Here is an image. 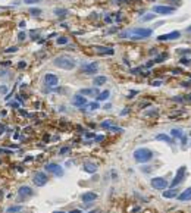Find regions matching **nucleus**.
<instances>
[{
  "label": "nucleus",
  "instance_id": "f257e3e1",
  "mask_svg": "<svg viewBox=\"0 0 191 213\" xmlns=\"http://www.w3.org/2000/svg\"><path fill=\"white\" fill-rule=\"evenodd\" d=\"M153 31L150 28H132V29H128V31H124L121 33V38H134V40H144V38H149L152 37Z\"/></svg>",
  "mask_w": 191,
  "mask_h": 213
},
{
  "label": "nucleus",
  "instance_id": "f03ea898",
  "mask_svg": "<svg viewBox=\"0 0 191 213\" xmlns=\"http://www.w3.org/2000/svg\"><path fill=\"white\" fill-rule=\"evenodd\" d=\"M53 65L60 68V69H65V71H71V69L75 68V60H73L72 57L62 55V56H57L53 59Z\"/></svg>",
  "mask_w": 191,
  "mask_h": 213
},
{
  "label": "nucleus",
  "instance_id": "7ed1b4c3",
  "mask_svg": "<svg viewBox=\"0 0 191 213\" xmlns=\"http://www.w3.org/2000/svg\"><path fill=\"white\" fill-rule=\"evenodd\" d=\"M153 152L147 147H140L134 152V159L137 160L138 163H146V162H150L153 159Z\"/></svg>",
  "mask_w": 191,
  "mask_h": 213
},
{
  "label": "nucleus",
  "instance_id": "20e7f679",
  "mask_svg": "<svg viewBox=\"0 0 191 213\" xmlns=\"http://www.w3.org/2000/svg\"><path fill=\"white\" fill-rule=\"evenodd\" d=\"M187 172V166H181L178 171H176V174H175V178L172 180V182H171V188H175L176 185H180L182 181H184V175H185Z\"/></svg>",
  "mask_w": 191,
  "mask_h": 213
},
{
  "label": "nucleus",
  "instance_id": "39448f33",
  "mask_svg": "<svg viewBox=\"0 0 191 213\" xmlns=\"http://www.w3.org/2000/svg\"><path fill=\"white\" fill-rule=\"evenodd\" d=\"M44 169L47 171V172H50V174H53L55 176H63V168L62 166H59L57 163H47L44 166Z\"/></svg>",
  "mask_w": 191,
  "mask_h": 213
},
{
  "label": "nucleus",
  "instance_id": "423d86ee",
  "mask_svg": "<svg viewBox=\"0 0 191 213\" xmlns=\"http://www.w3.org/2000/svg\"><path fill=\"white\" fill-rule=\"evenodd\" d=\"M47 175L44 174V172H41V171H38V172H35V174L33 175V182L34 185H37V187H43V185L47 184Z\"/></svg>",
  "mask_w": 191,
  "mask_h": 213
},
{
  "label": "nucleus",
  "instance_id": "0eeeda50",
  "mask_svg": "<svg viewBox=\"0 0 191 213\" xmlns=\"http://www.w3.org/2000/svg\"><path fill=\"white\" fill-rule=\"evenodd\" d=\"M150 184H152V187L154 188V190H165L166 187H168V181L165 180V178H162V176H156V178H152V181H150Z\"/></svg>",
  "mask_w": 191,
  "mask_h": 213
},
{
  "label": "nucleus",
  "instance_id": "6e6552de",
  "mask_svg": "<svg viewBox=\"0 0 191 213\" xmlns=\"http://www.w3.org/2000/svg\"><path fill=\"white\" fill-rule=\"evenodd\" d=\"M175 6H162V5H156L153 6V12H156L159 15H171L175 12Z\"/></svg>",
  "mask_w": 191,
  "mask_h": 213
},
{
  "label": "nucleus",
  "instance_id": "1a4fd4ad",
  "mask_svg": "<svg viewBox=\"0 0 191 213\" xmlns=\"http://www.w3.org/2000/svg\"><path fill=\"white\" fill-rule=\"evenodd\" d=\"M97 71H99V63H97V62L87 63V65H84V66H82V69H81V72L85 73V75H94Z\"/></svg>",
  "mask_w": 191,
  "mask_h": 213
},
{
  "label": "nucleus",
  "instance_id": "9d476101",
  "mask_svg": "<svg viewBox=\"0 0 191 213\" xmlns=\"http://www.w3.org/2000/svg\"><path fill=\"white\" fill-rule=\"evenodd\" d=\"M34 194L33 188L29 187V185H21L19 188H18V196L21 197V198H28Z\"/></svg>",
  "mask_w": 191,
  "mask_h": 213
},
{
  "label": "nucleus",
  "instance_id": "9b49d317",
  "mask_svg": "<svg viewBox=\"0 0 191 213\" xmlns=\"http://www.w3.org/2000/svg\"><path fill=\"white\" fill-rule=\"evenodd\" d=\"M44 84L47 87H56L59 84V78L55 73H46L44 75Z\"/></svg>",
  "mask_w": 191,
  "mask_h": 213
},
{
  "label": "nucleus",
  "instance_id": "f8f14e48",
  "mask_svg": "<svg viewBox=\"0 0 191 213\" xmlns=\"http://www.w3.org/2000/svg\"><path fill=\"white\" fill-rule=\"evenodd\" d=\"M181 33L180 31H172V33H168V34H162V35H159L158 40L159 41H168V40H176L180 38Z\"/></svg>",
  "mask_w": 191,
  "mask_h": 213
},
{
  "label": "nucleus",
  "instance_id": "ddd939ff",
  "mask_svg": "<svg viewBox=\"0 0 191 213\" xmlns=\"http://www.w3.org/2000/svg\"><path fill=\"white\" fill-rule=\"evenodd\" d=\"M72 104L73 106H77V107H82V106L87 104V99H85L84 95H81V94L73 95L72 97Z\"/></svg>",
  "mask_w": 191,
  "mask_h": 213
},
{
  "label": "nucleus",
  "instance_id": "4468645a",
  "mask_svg": "<svg viewBox=\"0 0 191 213\" xmlns=\"http://www.w3.org/2000/svg\"><path fill=\"white\" fill-rule=\"evenodd\" d=\"M81 200L84 203H91V202H94V200H97V194H96V193H91V191H87V193H84V194L81 196Z\"/></svg>",
  "mask_w": 191,
  "mask_h": 213
},
{
  "label": "nucleus",
  "instance_id": "2eb2a0df",
  "mask_svg": "<svg viewBox=\"0 0 191 213\" xmlns=\"http://www.w3.org/2000/svg\"><path fill=\"white\" fill-rule=\"evenodd\" d=\"M94 49H96V51L100 53V55H113V53H115L113 49H110V47H104V46H96Z\"/></svg>",
  "mask_w": 191,
  "mask_h": 213
},
{
  "label": "nucleus",
  "instance_id": "dca6fc26",
  "mask_svg": "<svg viewBox=\"0 0 191 213\" xmlns=\"http://www.w3.org/2000/svg\"><path fill=\"white\" fill-rule=\"evenodd\" d=\"M154 138L158 141H165V143H168V144H174V138L166 134H158V135H154Z\"/></svg>",
  "mask_w": 191,
  "mask_h": 213
},
{
  "label": "nucleus",
  "instance_id": "f3484780",
  "mask_svg": "<svg viewBox=\"0 0 191 213\" xmlns=\"http://www.w3.org/2000/svg\"><path fill=\"white\" fill-rule=\"evenodd\" d=\"M190 198H191V187L187 188V190H184L180 196H178V200H180V202H187V200H190Z\"/></svg>",
  "mask_w": 191,
  "mask_h": 213
},
{
  "label": "nucleus",
  "instance_id": "a211bd4d",
  "mask_svg": "<svg viewBox=\"0 0 191 213\" xmlns=\"http://www.w3.org/2000/svg\"><path fill=\"white\" fill-rule=\"evenodd\" d=\"M84 171L85 172H88V174H96V172H97V166L91 162H85L84 163Z\"/></svg>",
  "mask_w": 191,
  "mask_h": 213
},
{
  "label": "nucleus",
  "instance_id": "6ab92c4d",
  "mask_svg": "<svg viewBox=\"0 0 191 213\" xmlns=\"http://www.w3.org/2000/svg\"><path fill=\"white\" fill-rule=\"evenodd\" d=\"M106 81H107V78L104 77V75H99V77H94V79H93V84H94L96 87H100V85H103Z\"/></svg>",
  "mask_w": 191,
  "mask_h": 213
},
{
  "label": "nucleus",
  "instance_id": "aec40b11",
  "mask_svg": "<svg viewBox=\"0 0 191 213\" xmlns=\"http://www.w3.org/2000/svg\"><path fill=\"white\" fill-rule=\"evenodd\" d=\"M180 194H178V190H165L163 191V197L165 198H174V197H178Z\"/></svg>",
  "mask_w": 191,
  "mask_h": 213
},
{
  "label": "nucleus",
  "instance_id": "412c9836",
  "mask_svg": "<svg viewBox=\"0 0 191 213\" xmlns=\"http://www.w3.org/2000/svg\"><path fill=\"white\" fill-rule=\"evenodd\" d=\"M81 94H85V95H96V97H97V95L100 94V93H99V90H97V88H82V90H81Z\"/></svg>",
  "mask_w": 191,
  "mask_h": 213
},
{
  "label": "nucleus",
  "instance_id": "4be33fe9",
  "mask_svg": "<svg viewBox=\"0 0 191 213\" xmlns=\"http://www.w3.org/2000/svg\"><path fill=\"white\" fill-rule=\"evenodd\" d=\"M109 95H110V91L104 90V91H101L100 94L96 97V100H97V101H104V100H107V99H109Z\"/></svg>",
  "mask_w": 191,
  "mask_h": 213
},
{
  "label": "nucleus",
  "instance_id": "5701e85b",
  "mask_svg": "<svg viewBox=\"0 0 191 213\" xmlns=\"http://www.w3.org/2000/svg\"><path fill=\"white\" fill-rule=\"evenodd\" d=\"M171 135H172L174 138H182V137H184L181 129H172V131H171Z\"/></svg>",
  "mask_w": 191,
  "mask_h": 213
},
{
  "label": "nucleus",
  "instance_id": "b1692460",
  "mask_svg": "<svg viewBox=\"0 0 191 213\" xmlns=\"http://www.w3.org/2000/svg\"><path fill=\"white\" fill-rule=\"evenodd\" d=\"M166 57H168V53H162L160 56H158V57H156V59H154L153 62H154V63H162V62L165 60Z\"/></svg>",
  "mask_w": 191,
  "mask_h": 213
},
{
  "label": "nucleus",
  "instance_id": "393cba45",
  "mask_svg": "<svg viewBox=\"0 0 191 213\" xmlns=\"http://www.w3.org/2000/svg\"><path fill=\"white\" fill-rule=\"evenodd\" d=\"M55 12H56L57 16H60V18H62V16H66V13H68L66 9H60V7H57V9H56Z\"/></svg>",
  "mask_w": 191,
  "mask_h": 213
},
{
  "label": "nucleus",
  "instance_id": "a878e982",
  "mask_svg": "<svg viewBox=\"0 0 191 213\" xmlns=\"http://www.w3.org/2000/svg\"><path fill=\"white\" fill-rule=\"evenodd\" d=\"M21 206H12V207H7L6 209V213H13V212H19L21 210Z\"/></svg>",
  "mask_w": 191,
  "mask_h": 213
},
{
  "label": "nucleus",
  "instance_id": "bb28decb",
  "mask_svg": "<svg viewBox=\"0 0 191 213\" xmlns=\"http://www.w3.org/2000/svg\"><path fill=\"white\" fill-rule=\"evenodd\" d=\"M29 13H31L33 16H38L40 13H41V11H40V9H35V7H31V9H29Z\"/></svg>",
  "mask_w": 191,
  "mask_h": 213
},
{
  "label": "nucleus",
  "instance_id": "cd10ccee",
  "mask_svg": "<svg viewBox=\"0 0 191 213\" xmlns=\"http://www.w3.org/2000/svg\"><path fill=\"white\" fill-rule=\"evenodd\" d=\"M56 41H57V44L62 46V44H66V43H68V38H66V37H59Z\"/></svg>",
  "mask_w": 191,
  "mask_h": 213
},
{
  "label": "nucleus",
  "instance_id": "c85d7f7f",
  "mask_svg": "<svg viewBox=\"0 0 191 213\" xmlns=\"http://www.w3.org/2000/svg\"><path fill=\"white\" fill-rule=\"evenodd\" d=\"M99 103H100V101H94V103H90V104H88V107H90L91 110H96L97 107H100V104H99Z\"/></svg>",
  "mask_w": 191,
  "mask_h": 213
},
{
  "label": "nucleus",
  "instance_id": "c756f323",
  "mask_svg": "<svg viewBox=\"0 0 191 213\" xmlns=\"http://www.w3.org/2000/svg\"><path fill=\"white\" fill-rule=\"evenodd\" d=\"M153 18H154V13H150V15H144L141 19H143V21H152Z\"/></svg>",
  "mask_w": 191,
  "mask_h": 213
},
{
  "label": "nucleus",
  "instance_id": "7c9ffc66",
  "mask_svg": "<svg viewBox=\"0 0 191 213\" xmlns=\"http://www.w3.org/2000/svg\"><path fill=\"white\" fill-rule=\"evenodd\" d=\"M6 53H15V51H18V47L16 46H13V47H9V49H5Z\"/></svg>",
  "mask_w": 191,
  "mask_h": 213
},
{
  "label": "nucleus",
  "instance_id": "2f4dec72",
  "mask_svg": "<svg viewBox=\"0 0 191 213\" xmlns=\"http://www.w3.org/2000/svg\"><path fill=\"white\" fill-rule=\"evenodd\" d=\"M41 0H24V3H27V5H35V3H40Z\"/></svg>",
  "mask_w": 191,
  "mask_h": 213
},
{
  "label": "nucleus",
  "instance_id": "473e14b6",
  "mask_svg": "<svg viewBox=\"0 0 191 213\" xmlns=\"http://www.w3.org/2000/svg\"><path fill=\"white\" fill-rule=\"evenodd\" d=\"M100 126H101V128H110V126H112V123L107 122V121H106V122H101Z\"/></svg>",
  "mask_w": 191,
  "mask_h": 213
},
{
  "label": "nucleus",
  "instance_id": "72a5a7b5",
  "mask_svg": "<svg viewBox=\"0 0 191 213\" xmlns=\"http://www.w3.org/2000/svg\"><path fill=\"white\" fill-rule=\"evenodd\" d=\"M180 62H181V65H182V63H184V65H190V59H188V57H182Z\"/></svg>",
  "mask_w": 191,
  "mask_h": 213
},
{
  "label": "nucleus",
  "instance_id": "f704fd0d",
  "mask_svg": "<svg viewBox=\"0 0 191 213\" xmlns=\"http://www.w3.org/2000/svg\"><path fill=\"white\" fill-rule=\"evenodd\" d=\"M68 152H69V147H62L60 149V154H66Z\"/></svg>",
  "mask_w": 191,
  "mask_h": 213
},
{
  "label": "nucleus",
  "instance_id": "c9c22d12",
  "mask_svg": "<svg viewBox=\"0 0 191 213\" xmlns=\"http://www.w3.org/2000/svg\"><path fill=\"white\" fill-rule=\"evenodd\" d=\"M147 116H154V115H158V110H150V112L146 113Z\"/></svg>",
  "mask_w": 191,
  "mask_h": 213
},
{
  "label": "nucleus",
  "instance_id": "e433bc0d",
  "mask_svg": "<svg viewBox=\"0 0 191 213\" xmlns=\"http://www.w3.org/2000/svg\"><path fill=\"white\" fill-rule=\"evenodd\" d=\"M152 85H154V87H160V85H162V81H160V79H159V81H153Z\"/></svg>",
  "mask_w": 191,
  "mask_h": 213
},
{
  "label": "nucleus",
  "instance_id": "4c0bfd02",
  "mask_svg": "<svg viewBox=\"0 0 191 213\" xmlns=\"http://www.w3.org/2000/svg\"><path fill=\"white\" fill-rule=\"evenodd\" d=\"M94 140L96 141H103V140H104V137H103V135H96Z\"/></svg>",
  "mask_w": 191,
  "mask_h": 213
},
{
  "label": "nucleus",
  "instance_id": "58836bf2",
  "mask_svg": "<svg viewBox=\"0 0 191 213\" xmlns=\"http://www.w3.org/2000/svg\"><path fill=\"white\" fill-rule=\"evenodd\" d=\"M27 66V63H25V62H19V63H18V68H21V69H22V68H25Z\"/></svg>",
  "mask_w": 191,
  "mask_h": 213
},
{
  "label": "nucleus",
  "instance_id": "ea45409f",
  "mask_svg": "<svg viewBox=\"0 0 191 213\" xmlns=\"http://www.w3.org/2000/svg\"><path fill=\"white\" fill-rule=\"evenodd\" d=\"M181 85H184V87H191V81H185V82H181Z\"/></svg>",
  "mask_w": 191,
  "mask_h": 213
},
{
  "label": "nucleus",
  "instance_id": "a19ab883",
  "mask_svg": "<svg viewBox=\"0 0 191 213\" xmlns=\"http://www.w3.org/2000/svg\"><path fill=\"white\" fill-rule=\"evenodd\" d=\"M6 93H7V87H5V85H2V94L5 95Z\"/></svg>",
  "mask_w": 191,
  "mask_h": 213
},
{
  "label": "nucleus",
  "instance_id": "79ce46f5",
  "mask_svg": "<svg viewBox=\"0 0 191 213\" xmlns=\"http://www.w3.org/2000/svg\"><path fill=\"white\" fill-rule=\"evenodd\" d=\"M9 106H13V107H16V109H19L21 104H19V103H9Z\"/></svg>",
  "mask_w": 191,
  "mask_h": 213
},
{
  "label": "nucleus",
  "instance_id": "37998d69",
  "mask_svg": "<svg viewBox=\"0 0 191 213\" xmlns=\"http://www.w3.org/2000/svg\"><path fill=\"white\" fill-rule=\"evenodd\" d=\"M18 38H19V40H24V38H25V34H24V33H19V34H18Z\"/></svg>",
  "mask_w": 191,
  "mask_h": 213
},
{
  "label": "nucleus",
  "instance_id": "c03bdc74",
  "mask_svg": "<svg viewBox=\"0 0 191 213\" xmlns=\"http://www.w3.org/2000/svg\"><path fill=\"white\" fill-rule=\"evenodd\" d=\"M172 100H174V101H182V100H184V97H174Z\"/></svg>",
  "mask_w": 191,
  "mask_h": 213
},
{
  "label": "nucleus",
  "instance_id": "a18cd8bd",
  "mask_svg": "<svg viewBox=\"0 0 191 213\" xmlns=\"http://www.w3.org/2000/svg\"><path fill=\"white\" fill-rule=\"evenodd\" d=\"M172 3H175V7H176V6H180V5H181V0H174Z\"/></svg>",
  "mask_w": 191,
  "mask_h": 213
},
{
  "label": "nucleus",
  "instance_id": "49530a36",
  "mask_svg": "<svg viewBox=\"0 0 191 213\" xmlns=\"http://www.w3.org/2000/svg\"><path fill=\"white\" fill-rule=\"evenodd\" d=\"M19 28H25V22H24V21L19 22Z\"/></svg>",
  "mask_w": 191,
  "mask_h": 213
},
{
  "label": "nucleus",
  "instance_id": "de8ad7c7",
  "mask_svg": "<svg viewBox=\"0 0 191 213\" xmlns=\"http://www.w3.org/2000/svg\"><path fill=\"white\" fill-rule=\"evenodd\" d=\"M104 21H106V22H112V18H110V16H106V19H104Z\"/></svg>",
  "mask_w": 191,
  "mask_h": 213
},
{
  "label": "nucleus",
  "instance_id": "09e8293b",
  "mask_svg": "<svg viewBox=\"0 0 191 213\" xmlns=\"http://www.w3.org/2000/svg\"><path fill=\"white\" fill-rule=\"evenodd\" d=\"M140 72V68H137V69H132V73H138Z\"/></svg>",
  "mask_w": 191,
  "mask_h": 213
},
{
  "label": "nucleus",
  "instance_id": "8fccbe9b",
  "mask_svg": "<svg viewBox=\"0 0 191 213\" xmlns=\"http://www.w3.org/2000/svg\"><path fill=\"white\" fill-rule=\"evenodd\" d=\"M69 213H81V210H79V209H77V210H72V212H69Z\"/></svg>",
  "mask_w": 191,
  "mask_h": 213
},
{
  "label": "nucleus",
  "instance_id": "3c124183",
  "mask_svg": "<svg viewBox=\"0 0 191 213\" xmlns=\"http://www.w3.org/2000/svg\"><path fill=\"white\" fill-rule=\"evenodd\" d=\"M172 72H174V73H181V71H180V69H174Z\"/></svg>",
  "mask_w": 191,
  "mask_h": 213
},
{
  "label": "nucleus",
  "instance_id": "603ef678",
  "mask_svg": "<svg viewBox=\"0 0 191 213\" xmlns=\"http://www.w3.org/2000/svg\"><path fill=\"white\" fill-rule=\"evenodd\" d=\"M185 100H190V101H191V94H187V97H185Z\"/></svg>",
  "mask_w": 191,
  "mask_h": 213
},
{
  "label": "nucleus",
  "instance_id": "864d4df0",
  "mask_svg": "<svg viewBox=\"0 0 191 213\" xmlns=\"http://www.w3.org/2000/svg\"><path fill=\"white\" fill-rule=\"evenodd\" d=\"M187 31H188V33H191V27H188V28H187Z\"/></svg>",
  "mask_w": 191,
  "mask_h": 213
},
{
  "label": "nucleus",
  "instance_id": "5fc2aeb1",
  "mask_svg": "<svg viewBox=\"0 0 191 213\" xmlns=\"http://www.w3.org/2000/svg\"><path fill=\"white\" fill-rule=\"evenodd\" d=\"M53 213H65V212H53Z\"/></svg>",
  "mask_w": 191,
  "mask_h": 213
},
{
  "label": "nucleus",
  "instance_id": "6e6d98bb",
  "mask_svg": "<svg viewBox=\"0 0 191 213\" xmlns=\"http://www.w3.org/2000/svg\"><path fill=\"white\" fill-rule=\"evenodd\" d=\"M118 2H119V0H118Z\"/></svg>",
  "mask_w": 191,
  "mask_h": 213
}]
</instances>
